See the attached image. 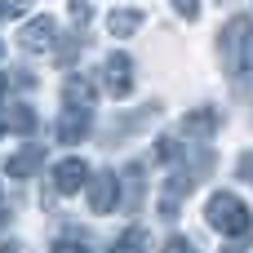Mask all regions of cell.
<instances>
[{
	"mask_svg": "<svg viewBox=\"0 0 253 253\" xmlns=\"http://www.w3.org/2000/svg\"><path fill=\"white\" fill-rule=\"evenodd\" d=\"M218 53H222V67H227L236 80H249L253 76V18L236 13V18L218 31Z\"/></svg>",
	"mask_w": 253,
	"mask_h": 253,
	"instance_id": "1",
	"label": "cell"
},
{
	"mask_svg": "<svg viewBox=\"0 0 253 253\" xmlns=\"http://www.w3.org/2000/svg\"><path fill=\"white\" fill-rule=\"evenodd\" d=\"M205 222H209L213 231H222L227 240H236V245L253 240V213H249V205L236 200L231 191H213V196H209V205H205Z\"/></svg>",
	"mask_w": 253,
	"mask_h": 253,
	"instance_id": "2",
	"label": "cell"
},
{
	"mask_svg": "<svg viewBox=\"0 0 253 253\" xmlns=\"http://www.w3.org/2000/svg\"><path fill=\"white\" fill-rule=\"evenodd\" d=\"M18 44L27 49V53H49L53 44H58V22L53 18H31V22H22V31H18Z\"/></svg>",
	"mask_w": 253,
	"mask_h": 253,
	"instance_id": "3",
	"label": "cell"
},
{
	"mask_svg": "<svg viewBox=\"0 0 253 253\" xmlns=\"http://www.w3.org/2000/svg\"><path fill=\"white\" fill-rule=\"evenodd\" d=\"M102 84H107L111 98H129L133 93V62H129V53H111L102 62Z\"/></svg>",
	"mask_w": 253,
	"mask_h": 253,
	"instance_id": "4",
	"label": "cell"
},
{
	"mask_svg": "<svg viewBox=\"0 0 253 253\" xmlns=\"http://www.w3.org/2000/svg\"><path fill=\"white\" fill-rule=\"evenodd\" d=\"M84 187H89V209H93V213H111V209L120 205V178H116L111 169L98 173V178H89Z\"/></svg>",
	"mask_w": 253,
	"mask_h": 253,
	"instance_id": "5",
	"label": "cell"
},
{
	"mask_svg": "<svg viewBox=\"0 0 253 253\" xmlns=\"http://www.w3.org/2000/svg\"><path fill=\"white\" fill-rule=\"evenodd\" d=\"M84 182H89V165H84V160L67 156V160H58V165H53V187H58L62 196H76Z\"/></svg>",
	"mask_w": 253,
	"mask_h": 253,
	"instance_id": "6",
	"label": "cell"
},
{
	"mask_svg": "<svg viewBox=\"0 0 253 253\" xmlns=\"http://www.w3.org/2000/svg\"><path fill=\"white\" fill-rule=\"evenodd\" d=\"M89 138V111L84 107H62L58 116V142H84Z\"/></svg>",
	"mask_w": 253,
	"mask_h": 253,
	"instance_id": "7",
	"label": "cell"
},
{
	"mask_svg": "<svg viewBox=\"0 0 253 253\" xmlns=\"http://www.w3.org/2000/svg\"><path fill=\"white\" fill-rule=\"evenodd\" d=\"M191 182H196V173H173V178L165 182V191H160V218H178L182 196L191 191Z\"/></svg>",
	"mask_w": 253,
	"mask_h": 253,
	"instance_id": "8",
	"label": "cell"
},
{
	"mask_svg": "<svg viewBox=\"0 0 253 253\" xmlns=\"http://www.w3.org/2000/svg\"><path fill=\"white\" fill-rule=\"evenodd\" d=\"M62 102L93 111V80H89V76H67V80H62Z\"/></svg>",
	"mask_w": 253,
	"mask_h": 253,
	"instance_id": "9",
	"label": "cell"
},
{
	"mask_svg": "<svg viewBox=\"0 0 253 253\" xmlns=\"http://www.w3.org/2000/svg\"><path fill=\"white\" fill-rule=\"evenodd\" d=\"M218 125H222V116H218L213 107H200V111H191V116L182 120V133H187V138H213Z\"/></svg>",
	"mask_w": 253,
	"mask_h": 253,
	"instance_id": "10",
	"label": "cell"
},
{
	"mask_svg": "<svg viewBox=\"0 0 253 253\" xmlns=\"http://www.w3.org/2000/svg\"><path fill=\"white\" fill-rule=\"evenodd\" d=\"M40 165H44V147H36V142H31V147H22V151H13V156L4 160V169H9L13 178H31Z\"/></svg>",
	"mask_w": 253,
	"mask_h": 253,
	"instance_id": "11",
	"label": "cell"
},
{
	"mask_svg": "<svg viewBox=\"0 0 253 253\" xmlns=\"http://www.w3.org/2000/svg\"><path fill=\"white\" fill-rule=\"evenodd\" d=\"M138 27H142V9H111V13H107V31H111L116 40H129Z\"/></svg>",
	"mask_w": 253,
	"mask_h": 253,
	"instance_id": "12",
	"label": "cell"
},
{
	"mask_svg": "<svg viewBox=\"0 0 253 253\" xmlns=\"http://www.w3.org/2000/svg\"><path fill=\"white\" fill-rule=\"evenodd\" d=\"M4 129H13V133H31V129H36V111L22 107V102L9 107V111H4Z\"/></svg>",
	"mask_w": 253,
	"mask_h": 253,
	"instance_id": "13",
	"label": "cell"
},
{
	"mask_svg": "<svg viewBox=\"0 0 253 253\" xmlns=\"http://www.w3.org/2000/svg\"><path fill=\"white\" fill-rule=\"evenodd\" d=\"M111 253H147V231L142 227H129L125 236H116Z\"/></svg>",
	"mask_w": 253,
	"mask_h": 253,
	"instance_id": "14",
	"label": "cell"
},
{
	"mask_svg": "<svg viewBox=\"0 0 253 253\" xmlns=\"http://www.w3.org/2000/svg\"><path fill=\"white\" fill-rule=\"evenodd\" d=\"M53 253H93L84 240H76V236H58L53 240Z\"/></svg>",
	"mask_w": 253,
	"mask_h": 253,
	"instance_id": "15",
	"label": "cell"
},
{
	"mask_svg": "<svg viewBox=\"0 0 253 253\" xmlns=\"http://www.w3.org/2000/svg\"><path fill=\"white\" fill-rule=\"evenodd\" d=\"M89 18H93V4H84V0H76V4H71V22H76V27L84 31V27H89Z\"/></svg>",
	"mask_w": 253,
	"mask_h": 253,
	"instance_id": "16",
	"label": "cell"
},
{
	"mask_svg": "<svg viewBox=\"0 0 253 253\" xmlns=\"http://www.w3.org/2000/svg\"><path fill=\"white\" fill-rule=\"evenodd\" d=\"M173 9H178V18H187V22L200 18V0H173Z\"/></svg>",
	"mask_w": 253,
	"mask_h": 253,
	"instance_id": "17",
	"label": "cell"
},
{
	"mask_svg": "<svg viewBox=\"0 0 253 253\" xmlns=\"http://www.w3.org/2000/svg\"><path fill=\"white\" fill-rule=\"evenodd\" d=\"M165 253H196V245H191L187 236H173V240L165 245Z\"/></svg>",
	"mask_w": 253,
	"mask_h": 253,
	"instance_id": "18",
	"label": "cell"
},
{
	"mask_svg": "<svg viewBox=\"0 0 253 253\" xmlns=\"http://www.w3.org/2000/svg\"><path fill=\"white\" fill-rule=\"evenodd\" d=\"M240 178L253 187V151H245V156H240Z\"/></svg>",
	"mask_w": 253,
	"mask_h": 253,
	"instance_id": "19",
	"label": "cell"
},
{
	"mask_svg": "<svg viewBox=\"0 0 253 253\" xmlns=\"http://www.w3.org/2000/svg\"><path fill=\"white\" fill-rule=\"evenodd\" d=\"M0 18H9V0H0Z\"/></svg>",
	"mask_w": 253,
	"mask_h": 253,
	"instance_id": "20",
	"label": "cell"
},
{
	"mask_svg": "<svg viewBox=\"0 0 253 253\" xmlns=\"http://www.w3.org/2000/svg\"><path fill=\"white\" fill-rule=\"evenodd\" d=\"M222 253H240V249H222Z\"/></svg>",
	"mask_w": 253,
	"mask_h": 253,
	"instance_id": "21",
	"label": "cell"
},
{
	"mask_svg": "<svg viewBox=\"0 0 253 253\" xmlns=\"http://www.w3.org/2000/svg\"><path fill=\"white\" fill-rule=\"evenodd\" d=\"M0 93H4V80H0Z\"/></svg>",
	"mask_w": 253,
	"mask_h": 253,
	"instance_id": "22",
	"label": "cell"
},
{
	"mask_svg": "<svg viewBox=\"0 0 253 253\" xmlns=\"http://www.w3.org/2000/svg\"><path fill=\"white\" fill-rule=\"evenodd\" d=\"M222 4H231V0H222Z\"/></svg>",
	"mask_w": 253,
	"mask_h": 253,
	"instance_id": "23",
	"label": "cell"
}]
</instances>
